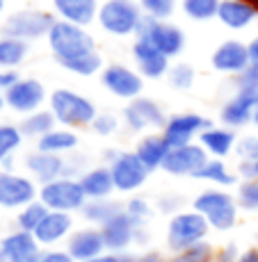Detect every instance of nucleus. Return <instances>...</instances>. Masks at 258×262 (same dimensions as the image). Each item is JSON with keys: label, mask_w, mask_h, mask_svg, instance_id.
Here are the masks:
<instances>
[{"label": "nucleus", "mask_w": 258, "mask_h": 262, "mask_svg": "<svg viewBox=\"0 0 258 262\" xmlns=\"http://www.w3.org/2000/svg\"><path fill=\"white\" fill-rule=\"evenodd\" d=\"M39 201L53 212H80L87 203V196L83 191V185L75 178H57L53 183H46L39 187Z\"/></svg>", "instance_id": "0eeeda50"}, {"label": "nucleus", "mask_w": 258, "mask_h": 262, "mask_svg": "<svg viewBox=\"0 0 258 262\" xmlns=\"http://www.w3.org/2000/svg\"><path fill=\"white\" fill-rule=\"evenodd\" d=\"M25 169H28L30 178L34 183H39V187L46 183H53L57 178H64V158L62 155H50L42 153V150L34 148L32 153L25 155L23 160Z\"/></svg>", "instance_id": "5701e85b"}, {"label": "nucleus", "mask_w": 258, "mask_h": 262, "mask_svg": "<svg viewBox=\"0 0 258 262\" xmlns=\"http://www.w3.org/2000/svg\"><path fill=\"white\" fill-rule=\"evenodd\" d=\"M80 144V137L75 135V130L69 128H55L48 135H44L42 139H37V150L42 153H50V155H67V153H75Z\"/></svg>", "instance_id": "c85d7f7f"}, {"label": "nucleus", "mask_w": 258, "mask_h": 262, "mask_svg": "<svg viewBox=\"0 0 258 262\" xmlns=\"http://www.w3.org/2000/svg\"><path fill=\"white\" fill-rule=\"evenodd\" d=\"M18 73L14 69H0V94H5L7 89H12L18 82Z\"/></svg>", "instance_id": "3c124183"}, {"label": "nucleus", "mask_w": 258, "mask_h": 262, "mask_svg": "<svg viewBox=\"0 0 258 262\" xmlns=\"http://www.w3.org/2000/svg\"><path fill=\"white\" fill-rule=\"evenodd\" d=\"M48 105H50L48 110L53 112L57 125L69 128V130L89 128L92 121L96 119V114H98L92 98H87V96L73 92V89H67V87L55 89L48 96Z\"/></svg>", "instance_id": "f03ea898"}, {"label": "nucleus", "mask_w": 258, "mask_h": 262, "mask_svg": "<svg viewBox=\"0 0 258 262\" xmlns=\"http://www.w3.org/2000/svg\"><path fill=\"white\" fill-rule=\"evenodd\" d=\"M23 137H32V139H42L44 135H48L50 130L57 128V121H55L50 110H37V112L23 117V121L18 123Z\"/></svg>", "instance_id": "2f4dec72"}, {"label": "nucleus", "mask_w": 258, "mask_h": 262, "mask_svg": "<svg viewBox=\"0 0 258 262\" xmlns=\"http://www.w3.org/2000/svg\"><path fill=\"white\" fill-rule=\"evenodd\" d=\"M194 178L215 185V187H220V189H226V187L237 185V173H233V171L229 169V164H226L224 160H215V158H210L208 162L201 167V171L194 176Z\"/></svg>", "instance_id": "7c9ffc66"}, {"label": "nucleus", "mask_w": 258, "mask_h": 262, "mask_svg": "<svg viewBox=\"0 0 258 262\" xmlns=\"http://www.w3.org/2000/svg\"><path fill=\"white\" fill-rule=\"evenodd\" d=\"M46 39L55 62L69 73L92 78L103 71V57L96 53V41L87 32V28L67 21H55Z\"/></svg>", "instance_id": "f257e3e1"}, {"label": "nucleus", "mask_w": 258, "mask_h": 262, "mask_svg": "<svg viewBox=\"0 0 258 262\" xmlns=\"http://www.w3.org/2000/svg\"><path fill=\"white\" fill-rule=\"evenodd\" d=\"M140 226L126 214V210H121L119 214H114L110 221H105L101 226V235L105 242V251L110 253H128L135 246V235H137Z\"/></svg>", "instance_id": "f3484780"}, {"label": "nucleus", "mask_w": 258, "mask_h": 262, "mask_svg": "<svg viewBox=\"0 0 258 262\" xmlns=\"http://www.w3.org/2000/svg\"><path fill=\"white\" fill-rule=\"evenodd\" d=\"M256 105H258V84H237L235 94L220 110L222 123L231 130L251 123Z\"/></svg>", "instance_id": "f8f14e48"}, {"label": "nucleus", "mask_w": 258, "mask_h": 262, "mask_svg": "<svg viewBox=\"0 0 258 262\" xmlns=\"http://www.w3.org/2000/svg\"><path fill=\"white\" fill-rule=\"evenodd\" d=\"M196 144H201V148L208 153V158L224 160L226 155H231L235 150L237 137H235V130L226 128V125H210L208 130L201 133Z\"/></svg>", "instance_id": "393cba45"}, {"label": "nucleus", "mask_w": 258, "mask_h": 262, "mask_svg": "<svg viewBox=\"0 0 258 262\" xmlns=\"http://www.w3.org/2000/svg\"><path fill=\"white\" fill-rule=\"evenodd\" d=\"M87 262H133V251H128V253H110V251H105L103 255L92 258Z\"/></svg>", "instance_id": "603ef678"}, {"label": "nucleus", "mask_w": 258, "mask_h": 262, "mask_svg": "<svg viewBox=\"0 0 258 262\" xmlns=\"http://www.w3.org/2000/svg\"><path fill=\"white\" fill-rule=\"evenodd\" d=\"M222 0H183V14L192 21H210L217 18Z\"/></svg>", "instance_id": "c9c22d12"}, {"label": "nucleus", "mask_w": 258, "mask_h": 262, "mask_svg": "<svg viewBox=\"0 0 258 262\" xmlns=\"http://www.w3.org/2000/svg\"><path fill=\"white\" fill-rule=\"evenodd\" d=\"M155 210H158V212H163V214H169V216L183 212V196H178V194H163L158 201H155Z\"/></svg>", "instance_id": "c03bdc74"}, {"label": "nucleus", "mask_w": 258, "mask_h": 262, "mask_svg": "<svg viewBox=\"0 0 258 262\" xmlns=\"http://www.w3.org/2000/svg\"><path fill=\"white\" fill-rule=\"evenodd\" d=\"M210 125H215L208 117L196 112H181V114H171L167 119L165 128H163V137L169 148H178V146H188L194 144V139L201 137L204 130H208Z\"/></svg>", "instance_id": "9b49d317"}, {"label": "nucleus", "mask_w": 258, "mask_h": 262, "mask_svg": "<svg viewBox=\"0 0 258 262\" xmlns=\"http://www.w3.org/2000/svg\"><path fill=\"white\" fill-rule=\"evenodd\" d=\"M235 203L245 212H258V180H240Z\"/></svg>", "instance_id": "4c0bfd02"}, {"label": "nucleus", "mask_w": 258, "mask_h": 262, "mask_svg": "<svg viewBox=\"0 0 258 262\" xmlns=\"http://www.w3.org/2000/svg\"><path fill=\"white\" fill-rule=\"evenodd\" d=\"M3 96H5V105H7L9 110H14L16 114H23V117L42 110V105L46 103V98H48L46 87H44L37 78H21Z\"/></svg>", "instance_id": "2eb2a0df"}, {"label": "nucleus", "mask_w": 258, "mask_h": 262, "mask_svg": "<svg viewBox=\"0 0 258 262\" xmlns=\"http://www.w3.org/2000/svg\"><path fill=\"white\" fill-rule=\"evenodd\" d=\"M64 249L75 262H87L92 258L105 253V242L101 235V228L96 226H85V228H75L71 237L64 242Z\"/></svg>", "instance_id": "aec40b11"}, {"label": "nucleus", "mask_w": 258, "mask_h": 262, "mask_svg": "<svg viewBox=\"0 0 258 262\" xmlns=\"http://www.w3.org/2000/svg\"><path fill=\"white\" fill-rule=\"evenodd\" d=\"M137 3L146 16H153L158 21H167L174 14L178 0H137Z\"/></svg>", "instance_id": "a19ab883"}, {"label": "nucleus", "mask_w": 258, "mask_h": 262, "mask_svg": "<svg viewBox=\"0 0 258 262\" xmlns=\"http://www.w3.org/2000/svg\"><path fill=\"white\" fill-rule=\"evenodd\" d=\"M78 180H80V185H83V191H85V196H87V201L110 199L114 191L110 167H92L85 171Z\"/></svg>", "instance_id": "cd10ccee"}, {"label": "nucleus", "mask_w": 258, "mask_h": 262, "mask_svg": "<svg viewBox=\"0 0 258 262\" xmlns=\"http://www.w3.org/2000/svg\"><path fill=\"white\" fill-rule=\"evenodd\" d=\"M0 171H14V158H7L5 162H0Z\"/></svg>", "instance_id": "4d7b16f0"}, {"label": "nucleus", "mask_w": 258, "mask_h": 262, "mask_svg": "<svg viewBox=\"0 0 258 262\" xmlns=\"http://www.w3.org/2000/svg\"><path fill=\"white\" fill-rule=\"evenodd\" d=\"M167 262H215V246L210 242H201L181 253L167 255Z\"/></svg>", "instance_id": "e433bc0d"}, {"label": "nucleus", "mask_w": 258, "mask_h": 262, "mask_svg": "<svg viewBox=\"0 0 258 262\" xmlns=\"http://www.w3.org/2000/svg\"><path fill=\"white\" fill-rule=\"evenodd\" d=\"M37 262H75L67 249H44Z\"/></svg>", "instance_id": "49530a36"}, {"label": "nucleus", "mask_w": 258, "mask_h": 262, "mask_svg": "<svg viewBox=\"0 0 258 262\" xmlns=\"http://www.w3.org/2000/svg\"><path fill=\"white\" fill-rule=\"evenodd\" d=\"M237 176L242 180H258V160H240Z\"/></svg>", "instance_id": "09e8293b"}, {"label": "nucleus", "mask_w": 258, "mask_h": 262, "mask_svg": "<svg viewBox=\"0 0 258 262\" xmlns=\"http://www.w3.org/2000/svg\"><path fill=\"white\" fill-rule=\"evenodd\" d=\"M208 153L201 148V144H188V146H178V148H169L163 164V171L169 176H190L194 178L201 171L206 162H208Z\"/></svg>", "instance_id": "dca6fc26"}, {"label": "nucleus", "mask_w": 258, "mask_h": 262, "mask_svg": "<svg viewBox=\"0 0 258 262\" xmlns=\"http://www.w3.org/2000/svg\"><path fill=\"white\" fill-rule=\"evenodd\" d=\"M210 64L215 71L229 73V75H240L245 73V69L249 67V48L240 39H226L220 46L212 50Z\"/></svg>", "instance_id": "6ab92c4d"}, {"label": "nucleus", "mask_w": 258, "mask_h": 262, "mask_svg": "<svg viewBox=\"0 0 258 262\" xmlns=\"http://www.w3.org/2000/svg\"><path fill=\"white\" fill-rule=\"evenodd\" d=\"M5 5H7V0H0V14L5 12Z\"/></svg>", "instance_id": "bf43d9fd"}, {"label": "nucleus", "mask_w": 258, "mask_h": 262, "mask_svg": "<svg viewBox=\"0 0 258 262\" xmlns=\"http://www.w3.org/2000/svg\"><path fill=\"white\" fill-rule=\"evenodd\" d=\"M210 226L199 212L194 210H183V212L174 214L167 224V249L171 253H181L185 249L201 244V242H208Z\"/></svg>", "instance_id": "20e7f679"}, {"label": "nucleus", "mask_w": 258, "mask_h": 262, "mask_svg": "<svg viewBox=\"0 0 258 262\" xmlns=\"http://www.w3.org/2000/svg\"><path fill=\"white\" fill-rule=\"evenodd\" d=\"M167 80H169V84L174 89H178V92H188V89H192V84H194L196 73H194V69H192L190 64L178 62V64H171L169 67Z\"/></svg>", "instance_id": "58836bf2"}, {"label": "nucleus", "mask_w": 258, "mask_h": 262, "mask_svg": "<svg viewBox=\"0 0 258 262\" xmlns=\"http://www.w3.org/2000/svg\"><path fill=\"white\" fill-rule=\"evenodd\" d=\"M42 251L34 235L25 230L16 228L0 237V262H37Z\"/></svg>", "instance_id": "a211bd4d"}, {"label": "nucleus", "mask_w": 258, "mask_h": 262, "mask_svg": "<svg viewBox=\"0 0 258 262\" xmlns=\"http://www.w3.org/2000/svg\"><path fill=\"white\" fill-rule=\"evenodd\" d=\"M89 128H92L98 137H110V135H114L121 128V119L112 112H98Z\"/></svg>", "instance_id": "79ce46f5"}, {"label": "nucleus", "mask_w": 258, "mask_h": 262, "mask_svg": "<svg viewBox=\"0 0 258 262\" xmlns=\"http://www.w3.org/2000/svg\"><path fill=\"white\" fill-rule=\"evenodd\" d=\"M247 48H249V64L251 67H258V34L247 43Z\"/></svg>", "instance_id": "5fc2aeb1"}, {"label": "nucleus", "mask_w": 258, "mask_h": 262, "mask_svg": "<svg viewBox=\"0 0 258 262\" xmlns=\"http://www.w3.org/2000/svg\"><path fill=\"white\" fill-rule=\"evenodd\" d=\"M144 16L140 3L135 0H105L98 9V25L112 37H128L137 32V25Z\"/></svg>", "instance_id": "39448f33"}, {"label": "nucleus", "mask_w": 258, "mask_h": 262, "mask_svg": "<svg viewBox=\"0 0 258 262\" xmlns=\"http://www.w3.org/2000/svg\"><path fill=\"white\" fill-rule=\"evenodd\" d=\"M137 39L149 41L153 48H158L165 57H178L185 48V34L178 25L169 23V21H158L153 16H142V21L137 25Z\"/></svg>", "instance_id": "423d86ee"}, {"label": "nucleus", "mask_w": 258, "mask_h": 262, "mask_svg": "<svg viewBox=\"0 0 258 262\" xmlns=\"http://www.w3.org/2000/svg\"><path fill=\"white\" fill-rule=\"evenodd\" d=\"M133 59L140 69V75L146 80H160L169 73V57H165L158 48H153L144 39H135L133 43Z\"/></svg>", "instance_id": "4be33fe9"}, {"label": "nucleus", "mask_w": 258, "mask_h": 262, "mask_svg": "<svg viewBox=\"0 0 258 262\" xmlns=\"http://www.w3.org/2000/svg\"><path fill=\"white\" fill-rule=\"evenodd\" d=\"M48 214V208L42 203V201H32V203H28L25 208L18 210L16 214V228L18 230H25V233H34L37 230V226L44 221V216Z\"/></svg>", "instance_id": "72a5a7b5"}, {"label": "nucleus", "mask_w": 258, "mask_h": 262, "mask_svg": "<svg viewBox=\"0 0 258 262\" xmlns=\"http://www.w3.org/2000/svg\"><path fill=\"white\" fill-rule=\"evenodd\" d=\"M237 262H258V246H251V249L242 251Z\"/></svg>", "instance_id": "6e6d98bb"}, {"label": "nucleus", "mask_w": 258, "mask_h": 262, "mask_svg": "<svg viewBox=\"0 0 258 262\" xmlns=\"http://www.w3.org/2000/svg\"><path fill=\"white\" fill-rule=\"evenodd\" d=\"M28 57V41L14 37H0V69H14Z\"/></svg>", "instance_id": "473e14b6"}, {"label": "nucleus", "mask_w": 258, "mask_h": 262, "mask_svg": "<svg viewBox=\"0 0 258 262\" xmlns=\"http://www.w3.org/2000/svg\"><path fill=\"white\" fill-rule=\"evenodd\" d=\"M85 171H87V158H85V155L73 153L71 158H64V178L78 180Z\"/></svg>", "instance_id": "a18cd8bd"}, {"label": "nucleus", "mask_w": 258, "mask_h": 262, "mask_svg": "<svg viewBox=\"0 0 258 262\" xmlns=\"http://www.w3.org/2000/svg\"><path fill=\"white\" fill-rule=\"evenodd\" d=\"M101 84L112 96L130 103V100L142 96L144 78L140 75V71L128 69L126 64H110V67H103V71H101Z\"/></svg>", "instance_id": "4468645a"}, {"label": "nucleus", "mask_w": 258, "mask_h": 262, "mask_svg": "<svg viewBox=\"0 0 258 262\" xmlns=\"http://www.w3.org/2000/svg\"><path fill=\"white\" fill-rule=\"evenodd\" d=\"M249 3H251V5H254V7H256V9H258V0H249Z\"/></svg>", "instance_id": "680f3d73"}, {"label": "nucleus", "mask_w": 258, "mask_h": 262, "mask_svg": "<svg viewBox=\"0 0 258 262\" xmlns=\"http://www.w3.org/2000/svg\"><path fill=\"white\" fill-rule=\"evenodd\" d=\"M3 107H5V96L0 94V110H3Z\"/></svg>", "instance_id": "052dcab7"}, {"label": "nucleus", "mask_w": 258, "mask_h": 262, "mask_svg": "<svg viewBox=\"0 0 258 262\" xmlns=\"http://www.w3.org/2000/svg\"><path fill=\"white\" fill-rule=\"evenodd\" d=\"M251 123H254L256 128H258V105H256V112H254V121H251Z\"/></svg>", "instance_id": "13d9d810"}, {"label": "nucleus", "mask_w": 258, "mask_h": 262, "mask_svg": "<svg viewBox=\"0 0 258 262\" xmlns=\"http://www.w3.org/2000/svg\"><path fill=\"white\" fill-rule=\"evenodd\" d=\"M55 21H57L55 14H48L44 9H23V12H14L5 18L3 34L21 39V41H32V39L48 37Z\"/></svg>", "instance_id": "6e6552de"}, {"label": "nucleus", "mask_w": 258, "mask_h": 262, "mask_svg": "<svg viewBox=\"0 0 258 262\" xmlns=\"http://www.w3.org/2000/svg\"><path fill=\"white\" fill-rule=\"evenodd\" d=\"M242 251L237 249V244H224L220 249H215V262H237Z\"/></svg>", "instance_id": "de8ad7c7"}, {"label": "nucleus", "mask_w": 258, "mask_h": 262, "mask_svg": "<svg viewBox=\"0 0 258 262\" xmlns=\"http://www.w3.org/2000/svg\"><path fill=\"white\" fill-rule=\"evenodd\" d=\"M217 18L229 30H242L258 18V9L249 0H222Z\"/></svg>", "instance_id": "a878e982"}, {"label": "nucleus", "mask_w": 258, "mask_h": 262, "mask_svg": "<svg viewBox=\"0 0 258 262\" xmlns=\"http://www.w3.org/2000/svg\"><path fill=\"white\" fill-rule=\"evenodd\" d=\"M192 210L199 212L208 221L210 230L217 233H229L235 228L237 224V203H235V194H229L226 189L220 187H208L194 196L192 201Z\"/></svg>", "instance_id": "7ed1b4c3"}, {"label": "nucleus", "mask_w": 258, "mask_h": 262, "mask_svg": "<svg viewBox=\"0 0 258 262\" xmlns=\"http://www.w3.org/2000/svg\"><path fill=\"white\" fill-rule=\"evenodd\" d=\"M124 210L137 226H146L149 219L153 216V205H151L144 196H133V199H128L124 203Z\"/></svg>", "instance_id": "ea45409f"}, {"label": "nucleus", "mask_w": 258, "mask_h": 262, "mask_svg": "<svg viewBox=\"0 0 258 262\" xmlns=\"http://www.w3.org/2000/svg\"><path fill=\"white\" fill-rule=\"evenodd\" d=\"M235 153L240 160H258V135H245L237 137Z\"/></svg>", "instance_id": "37998d69"}, {"label": "nucleus", "mask_w": 258, "mask_h": 262, "mask_svg": "<svg viewBox=\"0 0 258 262\" xmlns=\"http://www.w3.org/2000/svg\"><path fill=\"white\" fill-rule=\"evenodd\" d=\"M167 153H169V146H167L165 137L160 133H146L144 137H140L137 146H135V155L149 171L163 169Z\"/></svg>", "instance_id": "bb28decb"}, {"label": "nucleus", "mask_w": 258, "mask_h": 262, "mask_svg": "<svg viewBox=\"0 0 258 262\" xmlns=\"http://www.w3.org/2000/svg\"><path fill=\"white\" fill-rule=\"evenodd\" d=\"M23 133L14 123H0V162L7 158H14L18 148L23 146Z\"/></svg>", "instance_id": "f704fd0d"}, {"label": "nucleus", "mask_w": 258, "mask_h": 262, "mask_svg": "<svg viewBox=\"0 0 258 262\" xmlns=\"http://www.w3.org/2000/svg\"><path fill=\"white\" fill-rule=\"evenodd\" d=\"M39 187L30 176L16 171H0V208L3 210H21L28 203L37 201Z\"/></svg>", "instance_id": "ddd939ff"}, {"label": "nucleus", "mask_w": 258, "mask_h": 262, "mask_svg": "<svg viewBox=\"0 0 258 262\" xmlns=\"http://www.w3.org/2000/svg\"><path fill=\"white\" fill-rule=\"evenodd\" d=\"M73 230V214L48 210V214L44 216V221L37 226V230L32 235L42 249H57V244L67 242Z\"/></svg>", "instance_id": "412c9836"}, {"label": "nucleus", "mask_w": 258, "mask_h": 262, "mask_svg": "<svg viewBox=\"0 0 258 262\" xmlns=\"http://www.w3.org/2000/svg\"><path fill=\"white\" fill-rule=\"evenodd\" d=\"M121 210H124V203H119V201H114V199H98V201H87V203H85V208L80 210V216H83L89 226L101 228L105 221H110L114 214H119Z\"/></svg>", "instance_id": "c756f323"}, {"label": "nucleus", "mask_w": 258, "mask_h": 262, "mask_svg": "<svg viewBox=\"0 0 258 262\" xmlns=\"http://www.w3.org/2000/svg\"><path fill=\"white\" fill-rule=\"evenodd\" d=\"M133 262H167V255L158 249H142L133 253Z\"/></svg>", "instance_id": "8fccbe9b"}, {"label": "nucleus", "mask_w": 258, "mask_h": 262, "mask_svg": "<svg viewBox=\"0 0 258 262\" xmlns=\"http://www.w3.org/2000/svg\"><path fill=\"white\" fill-rule=\"evenodd\" d=\"M237 84H258V67H247L245 73L237 75Z\"/></svg>", "instance_id": "864d4df0"}, {"label": "nucleus", "mask_w": 258, "mask_h": 262, "mask_svg": "<svg viewBox=\"0 0 258 262\" xmlns=\"http://www.w3.org/2000/svg\"><path fill=\"white\" fill-rule=\"evenodd\" d=\"M105 167H110V173H112L114 191H121V194H133L142 189L151 176V171L140 162L135 150H119L117 158Z\"/></svg>", "instance_id": "9d476101"}, {"label": "nucleus", "mask_w": 258, "mask_h": 262, "mask_svg": "<svg viewBox=\"0 0 258 262\" xmlns=\"http://www.w3.org/2000/svg\"><path fill=\"white\" fill-rule=\"evenodd\" d=\"M57 21H67L80 28H87L98 18V0H53Z\"/></svg>", "instance_id": "b1692460"}, {"label": "nucleus", "mask_w": 258, "mask_h": 262, "mask_svg": "<svg viewBox=\"0 0 258 262\" xmlns=\"http://www.w3.org/2000/svg\"><path fill=\"white\" fill-rule=\"evenodd\" d=\"M124 125L130 133H146V130H160L163 133L165 123H167V114L163 110V105L158 100L149 98V96H140V98L130 100L121 112Z\"/></svg>", "instance_id": "1a4fd4ad"}]
</instances>
